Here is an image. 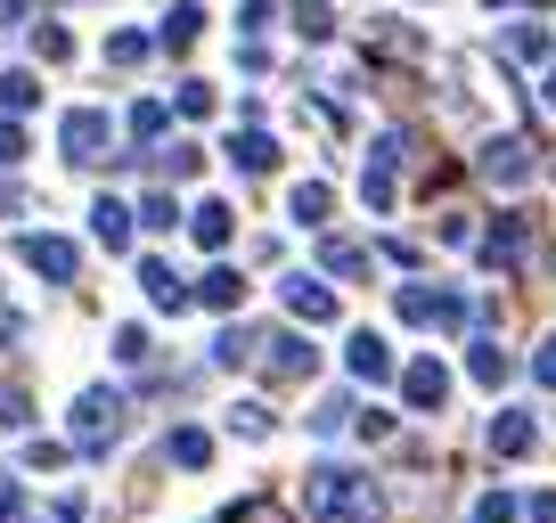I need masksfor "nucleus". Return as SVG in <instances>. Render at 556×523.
I'll list each match as a JSON object with an SVG mask.
<instances>
[{"mask_svg": "<svg viewBox=\"0 0 556 523\" xmlns=\"http://www.w3.org/2000/svg\"><path fill=\"white\" fill-rule=\"evenodd\" d=\"M312 515H328V523H377V490H368L361 474H344V467H319L312 474Z\"/></svg>", "mask_w": 556, "mask_h": 523, "instance_id": "f257e3e1", "label": "nucleus"}, {"mask_svg": "<svg viewBox=\"0 0 556 523\" xmlns=\"http://www.w3.org/2000/svg\"><path fill=\"white\" fill-rule=\"evenodd\" d=\"M115 425H123V401H115V393H83V401H74V442H83V450H106V442H115Z\"/></svg>", "mask_w": 556, "mask_h": 523, "instance_id": "f03ea898", "label": "nucleus"}, {"mask_svg": "<svg viewBox=\"0 0 556 523\" xmlns=\"http://www.w3.org/2000/svg\"><path fill=\"white\" fill-rule=\"evenodd\" d=\"M475 173L500 180V189H516V180H532V148H523V140H491L483 156H475Z\"/></svg>", "mask_w": 556, "mask_h": 523, "instance_id": "7ed1b4c3", "label": "nucleus"}, {"mask_svg": "<svg viewBox=\"0 0 556 523\" xmlns=\"http://www.w3.org/2000/svg\"><path fill=\"white\" fill-rule=\"evenodd\" d=\"M401 319H417V328H426V319L458 328V319H467V303H458V295H442V286H401Z\"/></svg>", "mask_w": 556, "mask_h": 523, "instance_id": "20e7f679", "label": "nucleus"}, {"mask_svg": "<svg viewBox=\"0 0 556 523\" xmlns=\"http://www.w3.org/2000/svg\"><path fill=\"white\" fill-rule=\"evenodd\" d=\"M442 393H451L442 360H409V368H401V401H409V409H442Z\"/></svg>", "mask_w": 556, "mask_h": 523, "instance_id": "39448f33", "label": "nucleus"}, {"mask_svg": "<svg viewBox=\"0 0 556 523\" xmlns=\"http://www.w3.org/2000/svg\"><path fill=\"white\" fill-rule=\"evenodd\" d=\"M66 156H74V164H99V156H106V115H99V106L66 115Z\"/></svg>", "mask_w": 556, "mask_h": 523, "instance_id": "423d86ee", "label": "nucleus"}, {"mask_svg": "<svg viewBox=\"0 0 556 523\" xmlns=\"http://www.w3.org/2000/svg\"><path fill=\"white\" fill-rule=\"evenodd\" d=\"M17 254L34 262V270H50V279H74V270H83V254H74V238H25Z\"/></svg>", "mask_w": 556, "mask_h": 523, "instance_id": "0eeeda50", "label": "nucleus"}, {"mask_svg": "<svg viewBox=\"0 0 556 523\" xmlns=\"http://www.w3.org/2000/svg\"><path fill=\"white\" fill-rule=\"evenodd\" d=\"M491 450L523 458V450H532V418H523V409H500V418H491Z\"/></svg>", "mask_w": 556, "mask_h": 523, "instance_id": "6e6552de", "label": "nucleus"}, {"mask_svg": "<svg viewBox=\"0 0 556 523\" xmlns=\"http://www.w3.org/2000/svg\"><path fill=\"white\" fill-rule=\"evenodd\" d=\"M516 254H523V221H516V213H500V221H491V238H483V262H491V270H507Z\"/></svg>", "mask_w": 556, "mask_h": 523, "instance_id": "1a4fd4ad", "label": "nucleus"}, {"mask_svg": "<svg viewBox=\"0 0 556 523\" xmlns=\"http://www.w3.org/2000/svg\"><path fill=\"white\" fill-rule=\"evenodd\" d=\"M270 377H312V344H295V335H270Z\"/></svg>", "mask_w": 556, "mask_h": 523, "instance_id": "9d476101", "label": "nucleus"}, {"mask_svg": "<svg viewBox=\"0 0 556 523\" xmlns=\"http://www.w3.org/2000/svg\"><path fill=\"white\" fill-rule=\"evenodd\" d=\"M384 368H393L384 335H352V377H384Z\"/></svg>", "mask_w": 556, "mask_h": 523, "instance_id": "9b49d317", "label": "nucleus"}, {"mask_svg": "<svg viewBox=\"0 0 556 523\" xmlns=\"http://www.w3.org/2000/svg\"><path fill=\"white\" fill-rule=\"evenodd\" d=\"M287 303H295L303 319H328L336 311V295H328V286H312V279H287Z\"/></svg>", "mask_w": 556, "mask_h": 523, "instance_id": "f8f14e48", "label": "nucleus"}, {"mask_svg": "<svg viewBox=\"0 0 556 523\" xmlns=\"http://www.w3.org/2000/svg\"><path fill=\"white\" fill-rule=\"evenodd\" d=\"M238 295H245V279H238V270H205V303H213V311H229Z\"/></svg>", "mask_w": 556, "mask_h": 523, "instance_id": "ddd939ff", "label": "nucleus"}, {"mask_svg": "<svg viewBox=\"0 0 556 523\" xmlns=\"http://www.w3.org/2000/svg\"><path fill=\"white\" fill-rule=\"evenodd\" d=\"M197 245H229V205H197Z\"/></svg>", "mask_w": 556, "mask_h": 523, "instance_id": "4468645a", "label": "nucleus"}, {"mask_svg": "<svg viewBox=\"0 0 556 523\" xmlns=\"http://www.w3.org/2000/svg\"><path fill=\"white\" fill-rule=\"evenodd\" d=\"M34 74H0V106H9V115H25V106H34Z\"/></svg>", "mask_w": 556, "mask_h": 523, "instance_id": "2eb2a0df", "label": "nucleus"}, {"mask_svg": "<svg viewBox=\"0 0 556 523\" xmlns=\"http://www.w3.org/2000/svg\"><path fill=\"white\" fill-rule=\"evenodd\" d=\"M229 156H238V164H245V173H262V164H270V156H278V148H270V140H262V131H245V140H229Z\"/></svg>", "mask_w": 556, "mask_h": 523, "instance_id": "dca6fc26", "label": "nucleus"}, {"mask_svg": "<svg viewBox=\"0 0 556 523\" xmlns=\"http://www.w3.org/2000/svg\"><path fill=\"white\" fill-rule=\"evenodd\" d=\"M467 368H475L483 384H500V377H507V352H500V344H475V352H467Z\"/></svg>", "mask_w": 556, "mask_h": 523, "instance_id": "f3484780", "label": "nucleus"}, {"mask_svg": "<svg viewBox=\"0 0 556 523\" xmlns=\"http://www.w3.org/2000/svg\"><path fill=\"white\" fill-rule=\"evenodd\" d=\"M295 221H328V189H319V180L295 189Z\"/></svg>", "mask_w": 556, "mask_h": 523, "instance_id": "a211bd4d", "label": "nucleus"}, {"mask_svg": "<svg viewBox=\"0 0 556 523\" xmlns=\"http://www.w3.org/2000/svg\"><path fill=\"white\" fill-rule=\"evenodd\" d=\"M90 213H99V238H106V245L131 238V213H123V205H90Z\"/></svg>", "mask_w": 556, "mask_h": 523, "instance_id": "6ab92c4d", "label": "nucleus"}, {"mask_svg": "<svg viewBox=\"0 0 556 523\" xmlns=\"http://www.w3.org/2000/svg\"><path fill=\"white\" fill-rule=\"evenodd\" d=\"M328 270H336V279H361L368 254H361V245H328Z\"/></svg>", "mask_w": 556, "mask_h": 523, "instance_id": "aec40b11", "label": "nucleus"}, {"mask_svg": "<svg viewBox=\"0 0 556 523\" xmlns=\"http://www.w3.org/2000/svg\"><path fill=\"white\" fill-rule=\"evenodd\" d=\"M507 50H516V58H548V34H540V25H516V34H507Z\"/></svg>", "mask_w": 556, "mask_h": 523, "instance_id": "412c9836", "label": "nucleus"}, {"mask_svg": "<svg viewBox=\"0 0 556 523\" xmlns=\"http://www.w3.org/2000/svg\"><path fill=\"white\" fill-rule=\"evenodd\" d=\"M173 458H180V467H205L213 442H205V434H173Z\"/></svg>", "mask_w": 556, "mask_h": 523, "instance_id": "4be33fe9", "label": "nucleus"}, {"mask_svg": "<svg viewBox=\"0 0 556 523\" xmlns=\"http://www.w3.org/2000/svg\"><path fill=\"white\" fill-rule=\"evenodd\" d=\"M139 279H148V295H156V303H180V286H173V270H164V262H148Z\"/></svg>", "mask_w": 556, "mask_h": 523, "instance_id": "5701e85b", "label": "nucleus"}, {"mask_svg": "<svg viewBox=\"0 0 556 523\" xmlns=\"http://www.w3.org/2000/svg\"><path fill=\"white\" fill-rule=\"evenodd\" d=\"M507 515H516V499H500V490H491V499L475 507V523H507Z\"/></svg>", "mask_w": 556, "mask_h": 523, "instance_id": "b1692460", "label": "nucleus"}, {"mask_svg": "<svg viewBox=\"0 0 556 523\" xmlns=\"http://www.w3.org/2000/svg\"><path fill=\"white\" fill-rule=\"evenodd\" d=\"M25 156V131H17V123H0V164H17Z\"/></svg>", "mask_w": 556, "mask_h": 523, "instance_id": "393cba45", "label": "nucleus"}, {"mask_svg": "<svg viewBox=\"0 0 556 523\" xmlns=\"http://www.w3.org/2000/svg\"><path fill=\"white\" fill-rule=\"evenodd\" d=\"M532 377H540V384H556V335H548V344H540V360H532Z\"/></svg>", "mask_w": 556, "mask_h": 523, "instance_id": "a878e982", "label": "nucleus"}, {"mask_svg": "<svg viewBox=\"0 0 556 523\" xmlns=\"http://www.w3.org/2000/svg\"><path fill=\"white\" fill-rule=\"evenodd\" d=\"M532 523H556V490H540V499H532Z\"/></svg>", "mask_w": 556, "mask_h": 523, "instance_id": "bb28decb", "label": "nucleus"}, {"mask_svg": "<svg viewBox=\"0 0 556 523\" xmlns=\"http://www.w3.org/2000/svg\"><path fill=\"white\" fill-rule=\"evenodd\" d=\"M540 99H548V106H556V66H548V90H540Z\"/></svg>", "mask_w": 556, "mask_h": 523, "instance_id": "cd10ccee", "label": "nucleus"}, {"mask_svg": "<svg viewBox=\"0 0 556 523\" xmlns=\"http://www.w3.org/2000/svg\"><path fill=\"white\" fill-rule=\"evenodd\" d=\"M491 9H507V0H491Z\"/></svg>", "mask_w": 556, "mask_h": 523, "instance_id": "c85d7f7f", "label": "nucleus"}]
</instances>
